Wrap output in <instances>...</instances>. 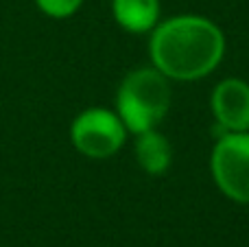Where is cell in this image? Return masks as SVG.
<instances>
[{
	"label": "cell",
	"mask_w": 249,
	"mask_h": 247,
	"mask_svg": "<svg viewBox=\"0 0 249 247\" xmlns=\"http://www.w3.org/2000/svg\"><path fill=\"white\" fill-rule=\"evenodd\" d=\"M225 51L223 33L216 24L199 16L166 20L151 37V59L171 79H199L219 66Z\"/></svg>",
	"instance_id": "obj_1"
},
{
	"label": "cell",
	"mask_w": 249,
	"mask_h": 247,
	"mask_svg": "<svg viewBox=\"0 0 249 247\" xmlns=\"http://www.w3.org/2000/svg\"><path fill=\"white\" fill-rule=\"evenodd\" d=\"M118 116L133 134L149 131L171 105V88L158 68H138L123 79L116 96Z\"/></svg>",
	"instance_id": "obj_2"
},
{
	"label": "cell",
	"mask_w": 249,
	"mask_h": 247,
	"mask_svg": "<svg viewBox=\"0 0 249 247\" xmlns=\"http://www.w3.org/2000/svg\"><path fill=\"white\" fill-rule=\"evenodd\" d=\"M127 127L121 116L103 107L81 112L70 127V140L74 149L92 160H105L114 156L124 142Z\"/></svg>",
	"instance_id": "obj_3"
},
{
	"label": "cell",
	"mask_w": 249,
	"mask_h": 247,
	"mask_svg": "<svg viewBox=\"0 0 249 247\" xmlns=\"http://www.w3.org/2000/svg\"><path fill=\"white\" fill-rule=\"evenodd\" d=\"M212 175L225 197L249 204V134L232 131L212 151Z\"/></svg>",
	"instance_id": "obj_4"
},
{
	"label": "cell",
	"mask_w": 249,
	"mask_h": 247,
	"mask_svg": "<svg viewBox=\"0 0 249 247\" xmlns=\"http://www.w3.org/2000/svg\"><path fill=\"white\" fill-rule=\"evenodd\" d=\"M212 112L223 129H249V86L241 79H225L212 94Z\"/></svg>",
	"instance_id": "obj_5"
},
{
	"label": "cell",
	"mask_w": 249,
	"mask_h": 247,
	"mask_svg": "<svg viewBox=\"0 0 249 247\" xmlns=\"http://www.w3.org/2000/svg\"><path fill=\"white\" fill-rule=\"evenodd\" d=\"M112 11L116 22L129 33H144L153 29L160 16L158 0H114Z\"/></svg>",
	"instance_id": "obj_6"
},
{
	"label": "cell",
	"mask_w": 249,
	"mask_h": 247,
	"mask_svg": "<svg viewBox=\"0 0 249 247\" xmlns=\"http://www.w3.org/2000/svg\"><path fill=\"white\" fill-rule=\"evenodd\" d=\"M136 158H138V164L151 175H160L168 169L171 164V144L168 140L164 138L162 134L158 131L149 129V131H142L138 134V142H136Z\"/></svg>",
	"instance_id": "obj_7"
},
{
	"label": "cell",
	"mask_w": 249,
	"mask_h": 247,
	"mask_svg": "<svg viewBox=\"0 0 249 247\" xmlns=\"http://www.w3.org/2000/svg\"><path fill=\"white\" fill-rule=\"evenodd\" d=\"M83 0H35V4L39 7V11L46 13L48 18H70L72 13H77V9L81 7Z\"/></svg>",
	"instance_id": "obj_8"
}]
</instances>
